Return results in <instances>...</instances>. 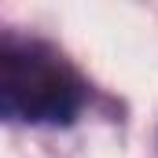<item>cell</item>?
I'll use <instances>...</instances> for the list:
<instances>
[{
  "label": "cell",
  "mask_w": 158,
  "mask_h": 158,
  "mask_svg": "<svg viewBox=\"0 0 158 158\" xmlns=\"http://www.w3.org/2000/svg\"><path fill=\"white\" fill-rule=\"evenodd\" d=\"M85 103L74 66L40 40H0V110L37 125H70Z\"/></svg>",
  "instance_id": "1"
}]
</instances>
